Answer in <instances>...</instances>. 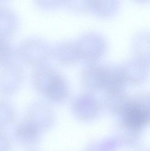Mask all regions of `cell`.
<instances>
[{
	"instance_id": "1",
	"label": "cell",
	"mask_w": 150,
	"mask_h": 151,
	"mask_svg": "<svg viewBox=\"0 0 150 151\" xmlns=\"http://www.w3.org/2000/svg\"><path fill=\"white\" fill-rule=\"evenodd\" d=\"M146 96H138L129 99L122 110L123 121L130 127L144 126L149 120V103Z\"/></svg>"
},
{
	"instance_id": "2",
	"label": "cell",
	"mask_w": 150,
	"mask_h": 151,
	"mask_svg": "<svg viewBox=\"0 0 150 151\" xmlns=\"http://www.w3.org/2000/svg\"><path fill=\"white\" fill-rule=\"evenodd\" d=\"M45 93L48 97L55 102L65 100L68 93L67 84L60 76H52L48 81L45 87Z\"/></svg>"
},
{
	"instance_id": "3",
	"label": "cell",
	"mask_w": 150,
	"mask_h": 151,
	"mask_svg": "<svg viewBox=\"0 0 150 151\" xmlns=\"http://www.w3.org/2000/svg\"><path fill=\"white\" fill-rule=\"evenodd\" d=\"M18 136L22 142L27 144L34 143L38 138V133L33 127L29 125L22 126L18 130Z\"/></svg>"
},
{
	"instance_id": "4",
	"label": "cell",
	"mask_w": 150,
	"mask_h": 151,
	"mask_svg": "<svg viewBox=\"0 0 150 151\" xmlns=\"http://www.w3.org/2000/svg\"><path fill=\"white\" fill-rule=\"evenodd\" d=\"M7 141L2 137L0 136V151H7Z\"/></svg>"
},
{
	"instance_id": "5",
	"label": "cell",
	"mask_w": 150,
	"mask_h": 151,
	"mask_svg": "<svg viewBox=\"0 0 150 151\" xmlns=\"http://www.w3.org/2000/svg\"><path fill=\"white\" fill-rule=\"evenodd\" d=\"M140 1H144V0H140Z\"/></svg>"
}]
</instances>
